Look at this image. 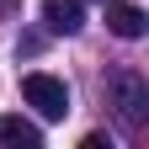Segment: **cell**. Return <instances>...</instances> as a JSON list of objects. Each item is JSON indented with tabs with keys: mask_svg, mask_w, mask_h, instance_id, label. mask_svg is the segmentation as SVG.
I'll use <instances>...</instances> for the list:
<instances>
[{
	"mask_svg": "<svg viewBox=\"0 0 149 149\" xmlns=\"http://www.w3.org/2000/svg\"><path fill=\"white\" fill-rule=\"evenodd\" d=\"M107 107L117 112V123L128 128V133H139V128L149 123V80L139 69H112L107 74Z\"/></svg>",
	"mask_w": 149,
	"mask_h": 149,
	"instance_id": "6da1fadb",
	"label": "cell"
},
{
	"mask_svg": "<svg viewBox=\"0 0 149 149\" xmlns=\"http://www.w3.org/2000/svg\"><path fill=\"white\" fill-rule=\"evenodd\" d=\"M22 96H27V107H37V117H48V123L69 117V85L59 74H43V69L22 74Z\"/></svg>",
	"mask_w": 149,
	"mask_h": 149,
	"instance_id": "7a4b0ae2",
	"label": "cell"
},
{
	"mask_svg": "<svg viewBox=\"0 0 149 149\" xmlns=\"http://www.w3.org/2000/svg\"><path fill=\"white\" fill-rule=\"evenodd\" d=\"M43 22H48V32L74 37L85 27V11H80V0H43Z\"/></svg>",
	"mask_w": 149,
	"mask_h": 149,
	"instance_id": "3957f363",
	"label": "cell"
},
{
	"mask_svg": "<svg viewBox=\"0 0 149 149\" xmlns=\"http://www.w3.org/2000/svg\"><path fill=\"white\" fill-rule=\"evenodd\" d=\"M107 27L117 32V37H128V43H133V37L149 32V16H144L139 6H128V0H107Z\"/></svg>",
	"mask_w": 149,
	"mask_h": 149,
	"instance_id": "277c9868",
	"label": "cell"
},
{
	"mask_svg": "<svg viewBox=\"0 0 149 149\" xmlns=\"http://www.w3.org/2000/svg\"><path fill=\"white\" fill-rule=\"evenodd\" d=\"M0 144L6 149H43V128L27 123V117H16V112H6V117H0Z\"/></svg>",
	"mask_w": 149,
	"mask_h": 149,
	"instance_id": "5b68a950",
	"label": "cell"
},
{
	"mask_svg": "<svg viewBox=\"0 0 149 149\" xmlns=\"http://www.w3.org/2000/svg\"><path fill=\"white\" fill-rule=\"evenodd\" d=\"M11 6H16V0H0V16H6V11H11Z\"/></svg>",
	"mask_w": 149,
	"mask_h": 149,
	"instance_id": "8992f818",
	"label": "cell"
}]
</instances>
